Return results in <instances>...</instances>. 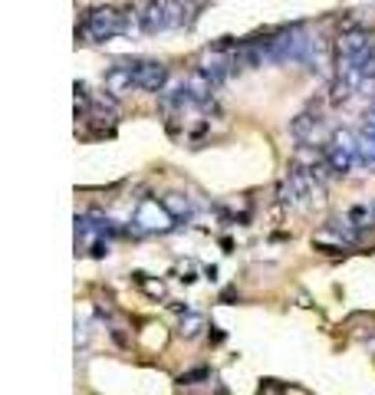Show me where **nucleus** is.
Instances as JSON below:
<instances>
[{"label":"nucleus","mask_w":375,"mask_h":395,"mask_svg":"<svg viewBox=\"0 0 375 395\" xmlns=\"http://www.w3.org/2000/svg\"><path fill=\"white\" fill-rule=\"evenodd\" d=\"M165 83H168V66L158 60H142L135 69V89H142V93H162Z\"/></svg>","instance_id":"nucleus-4"},{"label":"nucleus","mask_w":375,"mask_h":395,"mask_svg":"<svg viewBox=\"0 0 375 395\" xmlns=\"http://www.w3.org/2000/svg\"><path fill=\"white\" fill-rule=\"evenodd\" d=\"M260 395H280V392L273 389V382H264V386H260Z\"/></svg>","instance_id":"nucleus-18"},{"label":"nucleus","mask_w":375,"mask_h":395,"mask_svg":"<svg viewBox=\"0 0 375 395\" xmlns=\"http://www.w3.org/2000/svg\"><path fill=\"white\" fill-rule=\"evenodd\" d=\"M83 30L89 34V40H96V43H106V40H112V36L128 34L125 10H115V7H93V10H86Z\"/></svg>","instance_id":"nucleus-1"},{"label":"nucleus","mask_w":375,"mask_h":395,"mask_svg":"<svg viewBox=\"0 0 375 395\" xmlns=\"http://www.w3.org/2000/svg\"><path fill=\"white\" fill-rule=\"evenodd\" d=\"M329 142L339 145V148H346L349 155H359V135H356V132H349V129H336Z\"/></svg>","instance_id":"nucleus-13"},{"label":"nucleus","mask_w":375,"mask_h":395,"mask_svg":"<svg viewBox=\"0 0 375 395\" xmlns=\"http://www.w3.org/2000/svg\"><path fill=\"white\" fill-rule=\"evenodd\" d=\"M185 89H188L191 96H195L197 103H207V99L214 96V89H217V86H214V79L207 76L205 69H195V73H188V76H185Z\"/></svg>","instance_id":"nucleus-6"},{"label":"nucleus","mask_w":375,"mask_h":395,"mask_svg":"<svg viewBox=\"0 0 375 395\" xmlns=\"http://www.w3.org/2000/svg\"><path fill=\"white\" fill-rule=\"evenodd\" d=\"M175 217L168 215V207L158 205V201H142V205L135 207V217H132V234H138V237H145V234H165L175 227Z\"/></svg>","instance_id":"nucleus-2"},{"label":"nucleus","mask_w":375,"mask_h":395,"mask_svg":"<svg viewBox=\"0 0 375 395\" xmlns=\"http://www.w3.org/2000/svg\"><path fill=\"white\" fill-rule=\"evenodd\" d=\"M323 152H326V165H329V172H333V175H349L352 172V165H356V155H349L346 148L333 145V142H326Z\"/></svg>","instance_id":"nucleus-7"},{"label":"nucleus","mask_w":375,"mask_h":395,"mask_svg":"<svg viewBox=\"0 0 375 395\" xmlns=\"http://www.w3.org/2000/svg\"><path fill=\"white\" fill-rule=\"evenodd\" d=\"M336 56H356V60H366L372 56V36L359 26H346L336 40Z\"/></svg>","instance_id":"nucleus-3"},{"label":"nucleus","mask_w":375,"mask_h":395,"mask_svg":"<svg viewBox=\"0 0 375 395\" xmlns=\"http://www.w3.org/2000/svg\"><path fill=\"white\" fill-rule=\"evenodd\" d=\"M188 4H197V0H188Z\"/></svg>","instance_id":"nucleus-22"},{"label":"nucleus","mask_w":375,"mask_h":395,"mask_svg":"<svg viewBox=\"0 0 375 395\" xmlns=\"http://www.w3.org/2000/svg\"><path fill=\"white\" fill-rule=\"evenodd\" d=\"M316 129H319V116H313V112H299L297 119L290 122V135L297 142H313Z\"/></svg>","instance_id":"nucleus-8"},{"label":"nucleus","mask_w":375,"mask_h":395,"mask_svg":"<svg viewBox=\"0 0 375 395\" xmlns=\"http://www.w3.org/2000/svg\"><path fill=\"white\" fill-rule=\"evenodd\" d=\"M168 30V10H165V0H148L142 7V34H162Z\"/></svg>","instance_id":"nucleus-5"},{"label":"nucleus","mask_w":375,"mask_h":395,"mask_svg":"<svg viewBox=\"0 0 375 395\" xmlns=\"http://www.w3.org/2000/svg\"><path fill=\"white\" fill-rule=\"evenodd\" d=\"M201 329H205V317H201V313H185V317H181V327H178L181 339H195Z\"/></svg>","instance_id":"nucleus-12"},{"label":"nucleus","mask_w":375,"mask_h":395,"mask_svg":"<svg viewBox=\"0 0 375 395\" xmlns=\"http://www.w3.org/2000/svg\"><path fill=\"white\" fill-rule=\"evenodd\" d=\"M191 7H195V4H188V0H165V10H168V30L191 24V17H188Z\"/></svg>","instance_id":"nucleus-10"},{"label":"nucleus","mask_w":375,"mask_h":395,"mask_svg":"<svg viewBox=\"0 0 375 395\" xmlns=\"http://www.w3.org/2000/svg\"><path fill=\"white\" fill-rule=\"evenodd\" d=\"M372 56H375V40H372Z\"/></svg>","instance_id":"nucleus-21"},{"label":"nucleus","mask_w":375,"mask_h":395,"mask_svg":"<svg viewBox=\"0 0 375 395\" xmlns=\"http://www.w3.org/2000/svg\"><path fill=\"white\" fill-rule=\"evenodd\" d=\"M352 93H356V89H352L349 83H342V79H333V93H329V103L339 106V103H346Z\"/></svg>","instance_id":"nucleus-16"},{"label":"nucleus","mask_w":375,"mask_h":395,"mask_svg":"<svg viewBox=\"0 0 375 395\" xmlns=\"http://www.w3.org/2000/svg\"><path fill=\"white\" fill-rule=\"evenodd\" d=\"M346 217H349L352 224H356L359 231H369L375 224V207H366V205H352L349 211H346Z\"/></svg>","instance_id":"nucleus-11"},{"label":"nucleus","mask_w":375,"mask_h":395,"mask_svg":"<svg viewBox=\"0 0 375 395\" xmlns=\"http://www.w3.org/2000/svg\"><path fill=\"white\" fill-rule=\"evenodd\" d=\"M211 343H224V333L217 327H214V333H211Z\"/></svg>","instance_id":"nucleus-20"},{"label":"nucleus","mask_w":375,"mask_h":395,"mask_svg":"<svg viewBox=\"0 0 375 395\" xmlns=\"http://www.w3.org/2000/svg\"><path fill=\"white\" fill-rule=\"evenodd\" d=\"M234 297H237V290H234V287H227V290L221 293V303H230V300H234Z\"/></svg>","instance_id":"nucleus-17"},{"label":"nucleus","mask_w":375,"mask_h":395,"mask_svg":"<svg viewBox=\"0 0 375 395\" xmlns=\"http://www.w3.org/2000/svg\"><path fill=\"white\" fill-rule=\"evenodd\" d=\"M205 277L207 280H217V267H205Z\"/></svg>","instance_id":"nucleus-19"},{"label":"nucleus","mask_w":375,"mask_h":395,"mask_svg":"<svg viewBox=\"0 0 375 395\" xmlns=\"http://www.w3.org/2000/svg\"><path fill=\"white\" fill-rule=\"evenodd\" d=\"M135 284L142 287V290H145L148 297H158V300L165 297V284H162V280H148L145 274H135Z\"/></svg>","instance_id":"nucleus-14"},{"label":"nucleus","mask_w":375,"mask_h":395,"mask_svg":"<svg viewBox=\"0 0 375 395\" xmlns=\"http://www.w3.org/2000/svg\"><path fill=\"white\" fill-rule=\"evenodd\" d=\"M205 379H211V369H207V366H201V369L181 372V376H178V386H197V382H205Z\"/></svg>","instance_id":"nucleus-15"},{"label":"nucleus","mask_w":375,"mask_h":395,"mask_svg":"<svg viewBox=\"0 0 375 395\" xmlns=\"http://www.w3.org/2000/svg\"><path fill=\"white\" fill-rule=\"evenodd\" d=\"M162 205L168 207V215L175 217V221H191V215H195V205H191V198H188V195H178V191L165 195V198H162Z\"/></svg>","instance_id":"nucleus-9"}]
</instances>
